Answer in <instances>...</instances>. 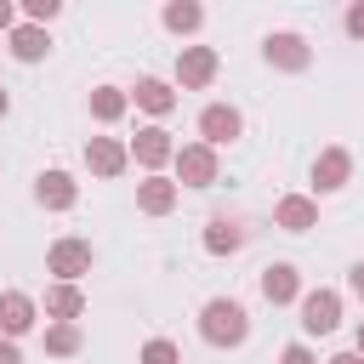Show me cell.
<instances>
[{"mask_svg":"<svg viewBox=\"0 0 364 364\" xmlns=\"http://www.w3.org/2000/svg\"><path fill=\"white\" fill-rule=\"evenodd\" d=\"M262 57H267V68H279V74H301V68L313 63V46H307L296 28H273V34L262 40Z\"/></svg>","mask_w":364,"mask_h":364,"instance_id":"obj_4","label":"cell"},{"mask_svg":"<svg viewBox=\"0 0 364 364\" xmlns=\"http://www.w3.org/2000/svg\"><path fill=\"white\" fill-rule=\"evenodd\" d=\"M136 364H182V353H176V341H171V336H154V341H142Z\"/></svg>","mask_w":364,"mask_h":364,"instance_id":"obj_23","label":"cell"},{"mask_svg":"<svg viewBox=\"0 0 364 364\" xmlns=\"http://www.w3.org/2000/svg\"><path fill=\"white\" fill-rule=\"evenodd\" d=\"M347 290H353V296H358V301H364V262H358V267H353V273H347Z\"/></svg>","mask_w":364,"mask_h":364,"instance_id":"obj_29","label":"cell"},{"mask_svg":"<svg viewBox=\"0 0 364 364\" xmlns=\"http://www.w3.org/2000/svg\"><path fill=\"white\" fill-rule=\"evenodd\" d=\"M40 313H46L51 324H74V318L85 313V290H80V284H46Z\"/></svg>","mask_w":364,"mask_h":364,"instance_id":"obj_17","label":"cell"},{"mask_svg":"<svg viewBox=\"0 0 364 364\" xmlns=\"http://www.w3.org/2000/svg\"><path fill=\"white\" fill-rule=\"evenodd\" d=\"M199 336L210 347H245L250 341V313L233 301V296H210L199 307Z\"/></svg>","mask_w":364,"mask_h":364,"instance_id":"obj_1","label":"cell"},{"mask_svg":"<svg viewBox=\"0 0 364 364\" xmlns=\"http://www.w3.org/2000/svg\"><path fill=\"white\" fill-rule=\"evenodd\" d=\"M301 330L307 336H330L336 324H341V290H330V284H318V290H301Z\"/></svg>","mask_w":364,"mask_h":364,"instance_id":"obj_5","label":"cell"},{"mask_svg":"<svg viewBox=\"0 0 364 364\" xmlns=\"http://www.w3.org/2000/svg\"><path fill=\"white\" fill-rule=\"evenodd\" d=\"M176 199H182L176 176H142V182H136V210H142V216H171Z\"/></svg>","mask_w":364,"mask_h":364,"instance_id":"obj_11","label":"cell"},{"mask_svg":"<svg viewBox=\"0 0 364 364\" xmlns=\"http://www.w3.org/2000/svg\"><path fill=\"white\" fill-rule=\"evenodd\" d=\"M324 364H364V353H353V347H347V353H336V358H324Z\"/></svg>","mask_w":364,"mask_h":364,"instance_id":"obj_30","label":"cell"},{"mask_svg":"<svg viewBox=\"0 0 364 364\" xmlns=\"http://www.w3.org/2000/svg\"><path fill=\"white\" fill-rule=\"evenodd\" d=\"M279 364H318V358H313V347H307V341H290V347L279 353Z\"/></svg>","mask_w":364,"mask_h":364,"instance_id":"obj_26","label":"cell"},{"mask_svg":"<svg viewBox=\"0 0 364 364\" xmlns=\"http://www.w3.org/2000/svg\"><path fill=\"white\" fill-rule=\"evenodd\" d=\"M341 28H347L353 40H364V0H353V6L341 11Z\"/></svg>","mask_w":364,"mask_h":364,"instance_id":"obj_25","label":"cell"},{"mask_svg":"<svg viewBox=\"0 0 364 364\" xmlns=\"http://www.w3.org/2000/svg\"><path fill=\"white\" fill-rule=\"evenodd\" d=\"M34 324H40V301H34L28 290H0V336L17 341V336H28Z\"/></svg>","mask_w":364,"mask_h":364,"instance_id":"obj_9","label":"cell"},{"mask_svg":"<svg viewBox=\"0 0 364 364\" xmlns=\"http://www.w3.org/2000/svg\"><path fill=\"white\" fill-rule=\"evenodd\" d=\"M91 239H74V233H63L51 250H46V273H51V284H80L85 273H91Z\"/></svg>","mask_w":364,"mask_h":364,"instance_id":"obj_2","label":"cell"},{"mask_svg":"<svg viewBox=\"0 0 364 364\" xmlns=\"http://www.w3.org/2000/svg\"><path fill=\"white\" fill-rule=\"evenodd\" d=\"M6 40H11V57H17V63H40V57H51V34L34 28V23H17Z\"/></svg>","mask_w":364,"mask_h":364,"instance_id":"obj_19","label":"cell"},{"mask_svg":"<svg viewBox=\"0 0 364 364\" xmlns=\"http://www.w3.org/2000/svg\"><path fill=\"white\" fill-rule=\"evenodd\" d=\"M11 28H17V6H11V0H0V34H11Z\"/></svg>","mask_w":364,"mask_h":364,"instance_id":"obj_27","label":"cell"},{"mask_svg":"<svg viewBox=\"0 0 364 364\" xmlns=\"http://www.w3.org/2000/svg\"><path fill=\"white\" fill-rule=\"evenodd\" d=\"M125 154L148 171V176H159V165H171V154H176V142H171V131L165 125H142L131 142H125Z\"/></svg>","mask_w":364,"mask_h":364,"instance_id":"obj_7","label":"cell"},{"mask_svg":"<svg viewBox=\"0 0 364 364\" xmlns=\"http://www.w3.org/2000/svg\"><path fill=\"white\" fill-rule=\"evenodd\" d=\"M80 347H85L80 324H46V353H51V358H74Z\"/></svg>","mask_w":364,"mask_h":364,"instance_id":"obj_22","label":"cell"},{"mask_svg":"<svg viewBox=\"0 0 364 364\" xmlns=\"http://www.w3.org/2000/svg\"><path fill=\"white\" fill-rule=\"evenodd\" d=\"M85 165H91V176H119L131 165V154H125L119 136H91L85 142Z\"/></svg>","mask_w":364,"mask_h":364,"instance_id":"obj_16","label":"cell"},{"mask_svg":"<svg viewBox=\"0 0 364 364\" xmlns=\"http://www.w3.org/2000/svg\"><path fill=\"white\" fill-rule=\"evenodd\" d=\"M353 353H364V318H358V347H353Z\"/></svg>","mask_w":364,"mask_h":364,"instance_id":"obj_32","label":"cell"},{"mask_svg":"<svg viewBox=\"0 0 364 364\" xmlns=\"http://www.w3.org/2000/svg\"><path fill=\"white\" fill-rule=\"evenodd\" d=\"M245 239H250V233H245L239 216H210V222H205V250H210V256H233V250H245Z\"/></svg>","mask_w":364,"mask_h":364,"instance_id":"obj_18","label":"cell"},{"mask_svg":"<svg viewBox=\"0 0 364 364\" xmlns=\"http://www.w3.org/2000/svg\"><path fill=\"white\" fill-rule=\"evenodd\" d=\"M216 68H222L216 46H182V51H176V85H182V91H205V85L216 80Z\"/></svg>","mask_w":364,"mask_h":364,"instance_id":"obj_6","label":"cell"},{"mask_svg":"<svg viewBox=\"0 0 364 364\" xmlns=\"http://www.w3.org/2000/svg\"><path fill=\"white\" fill-rule=\"evenodd\" d=\"M0 364H23V353H17V341H6V336H0Z\"/></svg>","mask_w":364,"mask_h":364,"instance_id":"obj_28","label":"cell"},{"mask_svg":"<svg viewBox=\"0 0 364 364\" xmlns=\"http://www.w3.org/2000/svg\"><path fill=\"white\" fill-rule=\"evenodd\" d=\"M23 17H28L34 28H46L51 17H63V0H23Z\"/></svg>","mask_w":364,"mask_h":364,"instance_id":"obj_24","label":"cell"},{"mask_svg":"<svg viewBox=\"0 0 364 364\" xmlns=\"http://www.w3.org/2000/svg\"><path fill=\"white\" fill-rule=\"evenodd\" d=\"M256 284H262V296H267L273 307H284V301H301V273H296L290 262H267Z\"/></svg>","mask_w":364,"mask_h":364,"instance_id":"obj_15","label":"cell"},{"mask_svg":"<svg viewBox=\"0 0 364 364\" xmlns=\"http://www.w3.org/2000/svg\"><path fill=\"white\" fill-rule=\"evenodd\" d=\"M347 176H353V154L347 148H324L313 159V193H336V188H347Z\"/></svg>","mask_w":364,"mask_h":364,"instance_id":"obj_13","label":"cell"},{"mask_svg":"<svg viewBox=\"0 0 364 364\" xmlns=\"http://www.w3.org/2000/svg\"><path fill=\"white\" fill-rule=\"evenodd\" d=\"M125 97H131L142 114H154V119H165V114L176 108V85H171V80H159V74H142V80H136Z\"/></svg>","mask_w":364,"mask_h":364,"instance_id":"obj_10","label":"cell"},{"mask_svg":"<svg viewBox=\"0 0 364 364\" xmlns=\"http://www.w3.org/2000/svg\"><path fill=\"white\" fill-rule=\"evenodd\" d=\"M239 131H245V114L233 102H205V114H199V142L205 148H228Z\"/></svg>","mask_w":364,"mask_h":364,"instance_id":"obj_8","label":"cell"},{"mask_svg":"<svg viewBox=\"0 0 364 364\" xmlns=\"http://www.w3.org/2000/svg\"><path fill=\"white\" fill-rule=\"evenodd\" d=\"M34 199H40L46 210H74L80 182H74L68 171H40V176H34Z\"/></svg>","mask_w":364,"mask_h":364,"instance_id":"obj_14","label":"cell"},{"mask_svg":"<svg viewBox=\"0 0 364 364\" xmlns=\"http://www.w3.org/2000/svg\"><path fill=\"white\" fill-rule=\"evenodd\" d=\"M171 165H176V188H210V182L222 176V159H216V148H205V142H176Z\"/></svg>","mask_w":364,"mask_h":364,"instance_id":"obj_3","label":"cell"},{"mask_svg":"<svg viewBox=\"0 0 364 364\" xmlns=\"http://www.w3.org/2000/svg\"><path fill=\"white\" fill-rule=\"evenodd\" d=\"M273 228H284V233L318 228V199H313V193H284V199L273 205Z\"/></svg>","mask_w":364,"mask_h":364,"instance_id":"obj_12","label":"cell"},{"mask_svg":"<svg viewBox=\"0 0 364 364\" xmlns=\"http://www.w3.org/2000/svg\"><path fill=\"white\" fill-rule=\"evenodd\" d=\"M159 23H165L171 34H193V28L205 23V6H199V0H171V6L159 11Z\"/></svg>","mask_w":364,"mask_h":364,"instance_id":"obj_21","label":"cell"},{"mask_svg":"<svg viewBox=\"0 0 364 364\" xmlns=\"http://www.w3.org/2000/svg\"><path fill=\"white\" fill-rule=\"evenodd\" d=\"M125 108H131V97H125L119 85H91V119H97V125L125 119Z\"/></svg>","mask_w":364,"mask_h":364,"instance_id":"obj_20","label":"cell"},{"mask_svg":"<svg viewBox=\"0 0 364 364\" xmlns=\"http://www.w3.org/2000/svg\"><path fill=\"white\" fill-rule=\"evenodd\" d=\"M6 114H11V97H6V85H0V119H6Z\"/></svg>","mask_w":364,"mask_h":364,"instance_id":"obj_31","label":"cell"}]
</instances>
